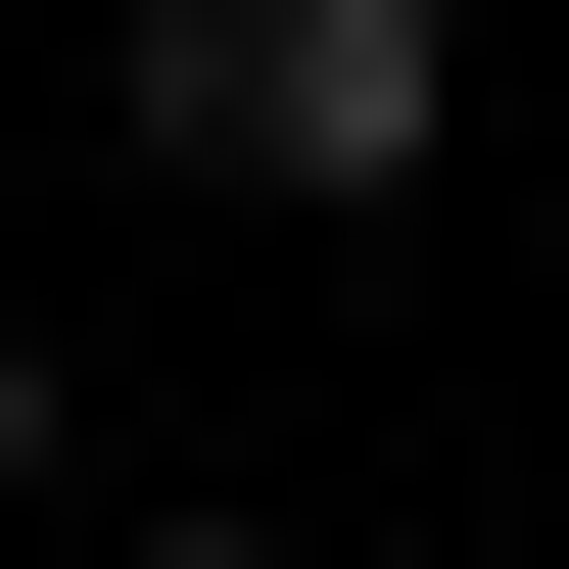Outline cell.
I'll return each instance as SVG.
<instances>
[{"label": "cell", "instance_id": "obj_1", "mask_svg": "<svg viewBox=\"0 0 569 569\" xmlns=\"http://www.w3.org/2000/svg\"><path fill=\"white\" fill-rule=\"evenodd\" d=\"M142 142H238V190H427V142H475V48H427V0H190V48H142Z\"/></svg>", "mask_w": 569, "mask_h": 569}, {"label": "cell", "instance_id": "obj_2", "mask_svg": "<svg viewBox=\"0 0 569 569\" xmlns=\"http://www.w3.org/2000/svg\"><path fill=\"white\" fill-rule=\"evenodd\" d=\"M0 475H48V332H0Z\"/></svg>", "mask_w": 569, "mask_h": 569}, {"label": "cell", "instance_id": "obj_3", "mask_svg": "<svg viewBox=\"0 0 569 569\" xmlns=\"http://www.w3.org/2000/svg\"><path fill=\"white\" fill-rule=\"evenodd\" d=\"M142 569H284V522H142Z\"/></svg>", "mask_w": 569, "mask_h": 569}]
</instances>
